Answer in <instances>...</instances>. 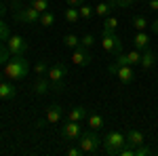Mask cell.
<instances>
[{"mask_svg":"<svg viewBox=\"0 0 158 156\" xmlns=\"http://www.w3.org/2000/svg\"><path fill=\"white\" fill-rule=\"evenodd\" d=\"M9 59H11V53H9V48H6V42L0 40V65H4Z\"/></svg>","mask_w":158,"mask_h":156,"instance_id":"obj_28","label":"cell"},{"mask_svg":"<svg viewBox=\"0 0 158 156\" xmlns=\"http://www.w3.org/2000/svg\"><path fill=\"white\" fill-rule=\"evenodd\" d=\"M68 2V6H80V4H85V0H65Z\"/></svg>","mask_w":158,"mask_h":156,"instance_id":"obj_38","label":"cell"},{"mask_svg":"<svg viewBox=\"0 0 158 156\" xmlns=\"http://www.w3.org/2000/svg\"><path fill=\"white\" fill-rule=\"evenodd\" d=\"M150 30H152V34H156V36H158V17L150 23Z\"/></svg>","mask_w":158,"mask_h":156,"instance_id":"obj_37","label":"cell"},{"mask_svg":"<svg viewBox=\"0 0 158 156\" xmlns=\"http://www.w3.org/2000/svg\"><path fill=\"white\" fill-rule=\"evenodd\" d=\"M108 72L114 74L122 84H131L135 80V68L133 65H118V63H110Z\"/></svg>","mask_w":158,"mask_h":156,"instance_id":"obj_6","label":"cell"},{"mask_svg":"<svg viewBox=\"0 0 158 156\" xmlns=\"http://www.w3.org/2000/svg\"><path fill=\"white\" fill-rule=\"evenodd\" d=\"M112 9H114V2H99V4H95V13L99 17H108L112 13Z\"/></svg>","mask_w":158,"mask_h":156,"instance_id":"obj_18","label":"cell"},{"mask_svg":"<svg viewBox=\"0 0 158 156\" xmlns=\"http://www.w3.org/2000/svg\"><path fill=\"white\" fill-rule=\"evenodd\" d=\"M63 44L68 48H76V47H80V38L76 36V34H65L63 36Z\"/></svg>","mask_w":158,"mask_h":156,"instance_id":"obj_24","label":"cell"},{"mask_svg":"<svg viewBox=\"0 0 158 156\" xmlns=\"http://www.w3.org/2000/svg\"><path fill=\"white\" fill-rule=\"evenodd\" d=\"M139 2H148V0H139Z\"/></svg>","mask_w":158,"mask_h":156,"instance_id":"obj_40","label":"cell"},{"mask_svg":"<svg viewBox=\"0 0 158 156\" xmlns=\"http://www.w3.org/2000/svg\"><path fill=\"white\" fill-rule=\"evenodd\" d=\"M114 2V6H122V9H131V6H135L139 0H112Z\"/></svg>","mask_w":158,"mask_h":156,"instance_id":"obj_31","label":"cell"},{"mask_svg":"<svg viewBox=\"0 0 158 156\" xmlns=\"http://www.w3.org/2000/svg\"><path fill=\"white\" fill-rule=\"evenodd\" d=\"M99 144H101V139H99V135L95 131H82V135L78 137V148L82 150V154H95L99 150Z\"/></svg>","mask_w":158,"mask_h":156,"instance_id":"obj_4","label":"cell"},{"mask_svg":"<svg viewBox=\"0 0 158 156\" xmlns=\"http://www.w3.org/2000/svg\"><path fill=\"white\" fill-rule=\"evenodd\" d=\"M86 116H89V110L85 106H76V108L70 110V114H68V120H74V122H85Z\"/></svg>","mask_w":158,"mask_h":156,"instance_id":"obj_17","label":"cell"},{"mask_svg":"<svg viewBox=\"0 0 158 156\" xmlns=\"http://www.w3.org/2000/svg\"><path fill=\"white\" fill-rule=\"evenodd\" d=\"M34 72H36L38 76H47V72H49V65H47L44 61H38L36 65H34Z\"/></svg>","mask_w":158,"mask_h":156,"instance_id":"obj_32","label":"cell"},{"mask_svg":"<svg viewBox=\"0 0 158 156\" xmlns=\"http://www.w3.org/2000/svg\"><path fill=\"white\" fill-rule=\"evenodd\" d=\"M78 13H80V19H85V21H89V19L93 17V13H95V9H93V6H89V4H80V6H78Z\"/></svg>","mask_w":158,"mask_h":156,"instance_id":"obj_25","label":"cell"},{"mask_svg":"<svg viewBox=\"0 0 158 156\" xmlns=\"http://www.w3.org/2000/svg\"><path fill=\"white\" fill-rule=\"evenodd\" d=\"M55 13H51V11H44V13H40V25L42 27H51V25L55 23Z\"/></svg>","mask_w":158,"mask_h":156,"instance_id":"obj_21","label":"cell"},{"mask_svg":"<svg viewBox=\"0 0 158 156\" xmlns=\"http://www.w3.org/2000/svg\"><path fill=\"white\" fill-rule=\"evenodd\" d=\"M80 44L86 47V48H91L93 44H95V36H93V34H85V36L80 38Z\"/></svg>","mask_w":158,"mask_h":156,"instance_id":"obj_33","label":"cell"},{"mask_svg":"<svg viewBox=\"0 0 158 156\" xmlns=\"http://www.w3.org/2000/svg\"><path fill=\"white\" fill-rule=\"evenodd\" d=\"M148 19L143 17V15H135L133 17V27L137 30V32H146V27H148Z\"/></svg>","mask_w":158,"mask_h":156,"instance_id":"obj_22","label":"cell"},{"mask_svg":"<svg viewBox=\"0 0 158 156\" xmlns=\"http://www.w3.org/2000/svg\"><path fill=\"white\" fill-rule=\"evenodd\" d=\"M148 9L150 11H158V0H148Z\"/></svg>","mask_w":158,"mask_h":156,"instance_id":"obj_36","label":"cell"},{"mask_svg":"<svg viewBox=\"0 0 158 156\" xmlns=\"http://www.w3.org/2000/svg\"><path fill=\"white\" fill-rule=\"evenodd\" d=\"M116 27H118V19L116 17H112V15L103 17V30L106 32H116Z\"/></svg>","mask_w":158,"mask_h":156,"instance_id":"obj_23","label":"cell"},{"mask_svg":"<svg viewBox=\"0 0 158 156\" xmlns=\"http://www.w3.org/2000/svg\"><path fill=\"white\" fill-rule=\"evenodd\" d=\"M143 133L139 131V129H129L127 131V145H131V148H137V145L143 144Z\"/></svg>","mask_w":158,"mask_h":156,"instance_id":"obj_14","label":"cell"},{"mask_svg":"<svg viewBox=\"0 0 158 156\" xmlns=\"http://www.w3.org/2000/svg\"><path fill=\"white\" fill-rule=\"evenodd\" d=\"M158 61V55L152 51V48H146L143 53H141V61H139V65H141V70H152L154 65H156Z\"/></svg>","mask_w":158,"mask_h":156,"instance_id":"obj_11","label":"cell"},{"mask_svg":"<svg viewBox=\"0 0 158 156\" xmlns=\"http://www.w3.org/2000/svg\"><path fill=\"white\" fill-rule=\"evenodd\" d=\"M15 95H17L15 84H13L9 78H2V80H0V99H13Z\"/></svg>","mask_w":158,"mask_h":156,"instance_id":"obj_12","label":"cell"},{"mask_svg":"<svg viewBox=\"0 0 158 156\" xmlns=\"http://www.w3.org/2000/svg\"><path fill=\"white\" fill-rule=\"evenodd\" d=\"M61 116H63V110H61V106H51V108L47 110L44 124H57V122L61 120Z\"/></svg>","mask_w":158,"mask_h":156,"instance_id":"obj_15","label":"cell"},{"mask_svg":"<svg viewBox=\"0 0 158 156\" xmlns=\"http://www.w3.org/2000/svg\"><path fill=\"white\" fill-rule=\"evenodd\" d=\"M127 55H129V63H131V65H139V61H141V51H137V48H133V51H131V53H127Z\"/></svg>","mask_w":158,"mask_h":156,"instance_id":"obj_29","label":"cell"},{"mask_svg":"<svg viewBox=\"0 0 158 156\" xmlns=\"http://www.w3.org/2000/svg\"><path fill=\"white\" fill-rule=\"evenodd\" d=\"M72 61L74 65H80V68H85V65H91V61H93V57H91V51L86 47H76L72 48Z\"/></svg>","mask_w":158,"mask_h":156,"instance_id":"obj_10","label":"cell"},{"mask_svg":"<svg viewBox=\"0 0 158 156\" xmlns=\"http://www.w3.org/2000/svg\"><path fill=\"white\" fill-rule=\"evenodd\" d=\"M30 6H34L38 13L49 11V0H30Z\"/></svg>","mask_w":158,"mask_h":156,"instance_id":"obj_27","label":"cell"},{"mask_svg":"<svg viewBox=\"0 0 158 156\" xmlns=\"http://www.w3.org/2000/svg\"><path fill=\"white\" fill-rule=\"evenodd\" d=\"M68 156H82V150L80 148H76V145H72V148H68V152H65Z\"/></svg>","mask_w":158,"mask_h":156,"instance_id":"obj_35","label":"cell"},{"mask_svg":"<svg viewBox=\"0 0 158 156\" xmlns=\"http://www.w3.org/2000/svg\"><path fill=\"white\" fill-rule=\"evenodd\" d=\"M6 9H9V6H6L4 2H0V19L4 17V13H6Z\"/></svg>","mask_w":158,"mask_h":156,"instance_id":"obj_39","label":"cell"},{"mask_svg":"<svg viewBox=\"0 0 158 156\" xmlns=\"http://www.w3.org/2000/svg\"><path fill=\"white\" fill-rule=\"evenodd\" d=\"M154 154V150H152V148H148V145H137V148H135V156H152Z\"/></svg>","mask_w":158,"mask_h":156,"instance_id":"obj_30","label":"cell"},{"mask_svg":"<svg viewBox=\"0 0 158 156\" xmlns=\"http://www.w3.org/2000/svg\"><path fill=\"white\" fill-rule=\"evenodd\" d=\"M47 78H49V82H51V91L61 93L63 86H65V78H68V65H65L63 61H57L55 65H51V68H49Z\"/></svg>","mask_w":158,"mask_h":156,"instance_id":"obj_2","label":"cell"},{"mask_svg":"<svg viewBox=\"0 0 158 156\" xmlns=\"http://www.w3.org/2000/svg\"><path fill=\"white\" fill-rule=\"evenodd\" d=\"M114 63H118V65H131V63H129V55H127V53H122V51L116 55Z\"/></svg>","mask_w":158,"mask_h":156,"instance_id":"obj_34","label":"cell"},{"mask_svg":"<svg viewBox=\"0 0 158 156\" xmlns=\"http://www.w3.org/2000/svg\"><path fill=\"white\" fill-rule=\"evenodd\" d=\"M80 135H82V127H80V122L68 120L65 124H61V137H63L65 141H78Z\"/></svg>","mask_w":158,"mask_h":156,"instance_id":"obj_8","label":"cell"},{"mask_svg":"<svg viewBox=\"0 0 158 156\" xmlns=\"http://www.w3.org/2000/svg\"><path fill=\"white\" fill-rule=\"evenodd\" d=\"M86 122H89V127H91L93 131H97V129L103 127V118H101L99 114H89V116H86Z\"/></svg>","mask_w":158,"mask_h":156,"instance_id":"obj_20","label":"cell"},{"mask_svg":"<svg viewBox=\"0 0 158 156\" xmlns=\"http://www.w3.org/2000/svg\"><path fill=\"white\" fill-rule=\"evenodd\" d=\"M32 91L36 93V95H47L51 91V82L47 76H38L36 80H34V84H32Z\"/></svg>","mask_w":158,"mask_h":156,"instance_id":"obj_13","label":"cell"},{"mask_svg":"<svg viewBox=\"0 0 158 156\" xmlns=\"http://www.w3.org/2000/svg\"><path fill=\"white\" fill-rule=\"evenodd\" d=\"M15 19L19 23H30V25H36L40 23V13L34 9V6H21L15 11Z\"/></svg>","mask_w":158,"mask_h":156,"instance_id":"obj_7","label":"cell"},{"mask_svg":"<svg viewBox=\"0 0 158 156\" xmlns=\"http://www.w3.org/2000/svg\"><path fill=\"white\" fill-rule=\"evenodd\" d=\"M133 47L137 48V51H146V48H150V36H148L146 32H135Z\"/></svg>","mask_w":158,"mask_h":156,"instance_id":"obj_16","label":"cell"},{"mask_svg":"<svg viewBox=\"0 0 158 156\" xmlns=\"http://www.w3.org/2000/svg\"><path fill=\"white\" fill-rule=\"evenodd\" d=\"M11 36H13V34H11V27H9V23L0 19V40H2V42H6Z\"/></svg>","mask_w":158,"mask_h":156,"instance_id":"obj_26","label":"cell"},{"mask_svg":"<svg viewBox=\"0 0 158 156\" xmlns=\"http://www.w3.org/2000/svg\"><path fill=\"white\" fill-rule=\"evenodd\" d=\"M101 145H103V152L110 156L118 154V150H120L122 145H127V135L120 131H110L106 137H103V141H101Z\"/></svg>","mask_w":158,"mask_h":156,"instance_id":"obj_3","label":"cell"},{"mask_svg":"<svg viewBox=\"0 0 158 156\" xmlns=\"http://www.w3.org/2000/svg\"><path fill=\"white\" fill-rule=\"evenodd\" d=\"M63 17H65V21H68V23H76V21L80 19V13H78L76 6H68L65 13H63Z\"/></svg>","mask_w":158,"mask_h":156,"instance_id":"obj_19","label":"cell"},{"mask_svg":"<svg viewBox=\"0 0 158 156\" xmlns=\"http://www.w3.org/2000/svg\"><path fill=\"white\" fill-rule=\"evenodd\" d=\"M101 48L110 55H118L122 51V38L116 32H101Z\"/></svg>","mask_w":158,"mask_h":156,"instance_id":"obj_5","label":"cell"},{"mask_svg":"<svg viewBox=\"0 0 158 156\" xmlns=\"http://www.w3.org/2000/svg\"><path fill=\"white\" fill-rule=\"evenodd\" d=\"M30 72V63L23 55L21 57H11V59L4 63V74L9 80H23Z\"/></svg>","mask_w":158,"mask_h":156,"instance_id":"obj_1","label":"cell"},{"mask_svg":"<svg viewBox=\"0 0 158 156\" xmlns=\"http://www.w3.org/2000/svg\"><path fill=\"white\" fill-rule=\"evenodd\" d=\"M6 48H9L11 57H21V55L27 53V42L21 36H11L6 40Z\"/></svg>","mask_w":158,"mask_h":156,"instance_id":"obj_9","label":"cell"}]
</instances>
